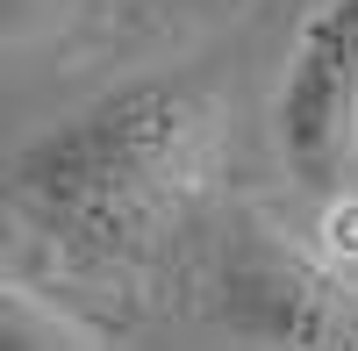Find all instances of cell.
Instances as JSON below:
<instances>
[{"instance_id":"1","label":"cell","mask_w":358,"mask_h":351,"mask_svg":"<svg viewBox=\"0 0 358 351\" xmlns=\"http://www.w3.org/2000/svg\"><path fill=\"white\" fill-rule=\"evenodd\" d=\"M215 101L201 79H129L86 101L8 172L15 208L79 266L151 258L208 187Z\"/></svg>"},{"instance_id":"2","label":"cell","mask_w":358,"mask_h":351,"mask_svg":"<svg viewBox=\"0 0 358 351\" xmlns=\"http://www.w3.org/2000/svg\"><path fill=\"white\" fill-rule=\"evenodd\" d=\"M273 136L315 201L344 194L358 158V0H322L301 22L273 101Z\"/></svg>"},{"instance_id":"3","label":"cell","mask_w":358,"mask_h":351,"mask_svg":"<svg viewBox=\"0 0 358 351\" xmlns=\"http://www.w3.org/2000/svg\"><path fill=\"white\" fill-rule=\"evenodd\" d=\"M215 315L258 351H358V280L265 237H244L222 258Z\"/></svg>"},{"instance_id":"4","label":"cell","mask_w":358,"mask_h":351,"mask_svg":"<svg viewBox=\"0 0 358 351\" xmlns=\"http://www.w3.org/2000/svg\"><path fill=\"white\" fill-rule=\"evenodd\" d=\"M0 351H101V344L57 308H43L29 287H8L0 294Z\"/></svg>"},{"instance_id":"5","label":"cell","mask_w":358,"mask_h":351,"mask_svg":"<svg viewBox=\"0 0 358 351\" xmlns=\"http://www.w3.org/2000/svg\"><path fill=\"white\" fill-rule=\"evenodd\" d=\"M315 258H322L330 273L358 280V194H351V187L322 201V215H315Z\"/></svg>"}]
</instances>
